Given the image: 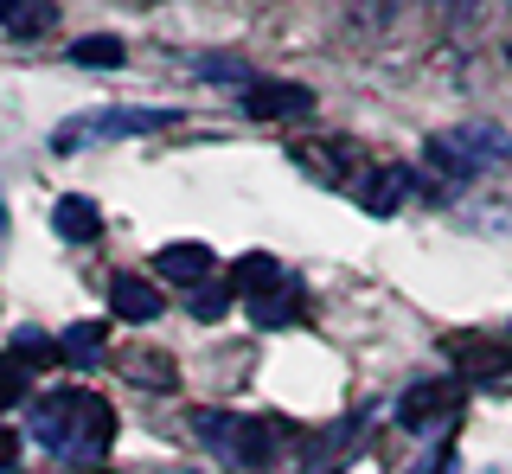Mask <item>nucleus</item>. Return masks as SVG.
<instances>
[{
    "mask_svg": "<svg viewBox=\"0 0 512 474\" xmlns=\"http://www.w3.org/2000/svg\"><path fill=\"white\" fill-rule=\"evenodd\" d=\"M32 442H39L45 455H58V462H71V468H96L109 455V442H116V410L84 385L45 391V398L32 404Z\"/></svg>",
    "mask_w": 512,
    "mask_h": 474,
    "instance_id": "obj_1",
    "label": "nucleus"
},
{
    "mask_svg": "<svg viewBox=\"0 0 512 474\" xmlns=\"http://www.w3.org/2000/svg\"><path fill=\"white\" fill-rule=\"evenodd\" d=\"M288 436L295 430L276 423V417H237V410H218L212 417V410H199V442L231 468H269Z\"/></svg>",
    "mask_w": 512,
    "mask_h": 474,
    "instance_id": "obj_2",
    "label": "nucleus"
},
{
    "mask_svg": "<svg viewBox=\"0 0 512 474\" xmlns=\"http://www.w3.org/2000/svg\"><path fill=\"white\" fill-rule=\"evenodd\" d=\"M506 154H512V135H506V129H493V122L442 129V135H429V141H423V161H429V167H442L448 180H474V173H493V167H506Z\"/></svg>",
    "mask_w": 512,
    "mask_h": 474,
    "instance_id": "obj_3",
    "label": "nucleus"
},
{
    "mask_svg": "<svg viewBox=\"0 0 512 474\" xmlns=\"http://www.w3.org/2000/svg\"><path fill=\"white\" fill-rule=\"evenodd\" d=\"M167 122H173V109H96L84 122H64L52 135V148L71 154V148H84V141H135V135H160Z\"/></svg>",
    "mask_w": 512,
    "mask_h": 474,
    "instance_id": "obj_4",
    "label": "nucleus"
},
{
    "mask_svg": "<svg viewBox=\"0 0 512 474\" xmlns=\"http://www.w3.org/2000/svg\"><path fill=\"white\" fill-rule=\"evenodd\" d=\"M461 378H423V385H410L404 398H397V430L423 436V430H442V423H455L461 410Z\"/></svg>",
    "mask_w": 512,
    "mask_h": 474,
    "instance_id": "obj_5",
    "label": "nucleus"
},
{
    "mask_svg": "<svg viewBox=\"0 0 512 474\" xmlns=\"http://www.w3.org/2000/svg\"><path fill=\"white\" fill-rule=\"evenodd\" d=\"M314 103V90L308 84H263V77H256V84L244 90V116H256V122H288V116H301V109Z\"/></svg>",
    "mask_w": 512,
    "mask_h": 474,
    "instance_id": "obj_6",
    "label": "nucleus"
},
{
    "mask_svg": "<svg viewBox=\"0 0 512 474\" xmlns=\"http://www.w3.org/2000/svg\"><path fill=\"white\" fill-rule=\"evenodd\" d=\"M52 26H58V0H0V33L45 39Z\"/></svg>",
    "mask_w": 512,
    "mask_h": 474,
    "instance_id": "obj_7",
    "label": "nucleus"
},
{
    "mask_svg": "<svg viewBox=\"0 0 512 474\" xmlns=\"http://www.w3.org/2000/svg\"><path fill=\"white\" fill-rule=\"evenodd\" d=\"M109 308H116V321H154V314L167 308V295L141 276H116L109 282Z\"/></svg>",
    "mask_w": 512,
    "mask_h": 474,
    "instance_id": "obj_8",
    "label": "nucleus"
},
{
    "mask_svg": "<svg viewBox=\"0 0 512 474\" xmlns=\"http://www.w3.org/2000/svg\"><path fill=\"white\" fill-rule=\"evenodd\" d=\"M52 231L64 237V244H90V237L103 231V212H96L84 193H64V199L52 205Z\"/></svg>",
    "mask_w": 512,
    "mask_h": 474,
    "instance_id": "obj_9",
    "label": "nucleus"
},
{
    "mask_svg": "<svg viewBox=\"0 0 512 474\" xmlns=\"http://www.w3.org/2000/svg\"><path fill=\"white\" fill-rule=\"evenodd\" d=\"M301 302H308V295H301V282L282 276L269 295H256V302H250V321L256 327H288V321H301Z\"/></svg>",
    "mask_w": 512,
    "mask_h": 474,
    "instance_id": "obj_10",
    "label": "nucleus"
},
{
    "mask_svg": "<svg viewBox=\"0 0 512 474\" xmlns=\"http://www.w3.org/2000/svg\"><path fill=\"white\" fill-rule=\"evenodd\" d=\"M410 186H416V173H410V167H378V173H372V186H365V212H372V218H391L397 205L410 199Z\"/></svg>",
    "mask_w": 512,
    "mask_h": 474,
    "instance_id": "obj_11",
    "label": "nucleus"
},
{
    "mask_svg": "<svg viewBox=\"0 0 512 474\" xmlns=\"http://www.w3.org/2000/svg\"><path fill=\"white\" fill-rule=\"evenodd\" d=\"M224 282H231L237 295H250V302H256V295H269V289L282 282V263H276V257H263V250H250V257H237V263H231V276H224Z\"/></svg>",
    "mask_w": 512,
    "mask_h": 474,
    "instance_id": "obj_12",
    "label": "nucleus"
},
{
    "mask_svg": "<svg viewBox=\"0 0 512 474\" xmlns=\"http://www.w3.org/2000/svg\"><path fill=\"white\" fill-rule=\"evenodd\" d=\"M160 276L199 289V282L212 276V250H205V244H167V250H160Z\"/></svg>",
    "mask_w": 512,
    "mask_h": 474,
    "instance_id": "obj_13",
    "label": "nucleus"
},
{
    "mask_svg": "<svg viewBox=\"0 0 512 474\" xmlns=\"http://www.w3.org/2000/svg\"><path fill=\"white\" fill-rule=\"evenodd\" d=\"M58 353L71 359V366H103V321H77V327H64Z\"/></svg>",
    "mask_w": 512,
    "mask_h": 474,
    "instance_id": "obj_14",
    "label": "nucleus"
},
{
    "mask_svg": "<svg viewBox=\"0 0 512 474\" xmlns=\"http://www.w3.org/2000/svg\"><path fill=\"white\" fill-rule=\"evenodd\" d=\"M122 372L135 378V385H154V391H173V359L167 353H148V346H141V353H122Z\"/></svg>",
    "mask_w": 512,
    "mask_h": 474,
    "instance_id": "obj_15",
    "label": "nucleus"
},
{
    "mask_svg": "<svg viewBox=\"0 0 512 474\" xmlns=\"http://www.w3.org/2000/svg\"><path fill=\"white\" fill-rule=\"evenodd\" d=\"M71 58H77L84 71H122L128 45H122V39H109V33H90V39H77V45H71Z\"/></svg>",
    "mask_w": 512,
    "mask_h": 474,
    "instance_id": "obj_16",
    "label": "nucleus"
},
{
    "mask_svg": "<svg viewBox=\"0 0 512 474\" xmlns=\"http://www.w3.org/2000/svg\"><path fill=\"white\" fill-rule=\"evenodd\" d=\"M26 391H32V359H13L7 353V359H0V410H13Z\"/></svg>",
    "mask_w": 512,
    "mask_h": 474,
    "instance_id": "obj_17",
    "label": "nucleus"
},
{
    "mask_svg": "<svg viewBox=\"0 0 512 474\" xmlns=\"http://www.w3.org/2000/svg\"><path fill=\"white\" fill-rule=\"evenodd\" d=\"M231 302H237V289L231 282H199V289H192V321H218V314H231Z\"/></svg>",
    "mask_w": 512,
    "mask_h": 474,
    "instance_id": "obj_18",
    "label": "nucleus"
},
{
    "mask_svg": "<svg viewBox=\"0 0 512 474\" xmlns=\"http://www.w3.org/2000/svg\"><path fill=\"white\" fill-rule=\"evenodd\" d=\"M192 71H199L205 77V84H256V77H250V65H244V58H199V65H192Z\"/></svg>",
    "mask_w": 512,
    "mask_h": 474,
    "instance_id": "obj_19",
    "label": "nucleus"
},
{
    "mask_svg": "<svg viewBox=\"0 0 512 474\" xmlns=\"http://www.w3.org/2000/svg\"><path fill=\"white\" fill-rule=\"evenodd\" d=\"M20 449H26L20 430H7V423H0V474H7V468H20Z\"/></svg>",
    "mask_w": 512,
    "mask_h": 474,
    "instance_id": "obj_20",
    "label": "nucleus"
},
{
    "mask_svg": "<svg viewBox=\"0 0 512 474\" xmlns=\"http://www.w3.org/2000/svg\"><path fill=\"white\" fill-rule=\"evenodd\" d=\"M448 468H455V449H436L423 468H410V474H448Z\"/></svg>",
    "mask_w": 512,
    "mask_h": 474,
    "instance_id": "obj_21",
    "label": "nucleus"
}]
</instances>
